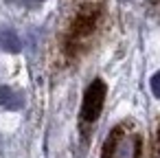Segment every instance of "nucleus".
Wrapping results in <instances>:
<instances>
[{"instance_id": "nucleus-1", "label": "nucleus", "mask_w": 160, "mask_h": 158, "mask_svg": "<svg viewBox=\"0 0 160 158\" xmlns=\"http://www.w3.org/2000/svg\"><path fill=\"white\" fill-rule=\"evenodd\" d=\"M103 16H105V11H103L101 3H86L70 18V22L64 31V38H62V55L68 64L77 62L92 48L97 35L101 33Z\"/></svg>"}, {"instance_id": "nucleus-2", "label": "nucleus", "mask_w": 160, "mask_h": 158, "mask_svg": "<svg viewBox=\"0 0 160 158\" xmlns=\"http://www.w3.org/2000/svg\"><path fill=\"white\" fill-rule=\"evenodd\" d=\"M142 138L132 121H121L105 138L101 158H140Z\"/></svg>"}, {"instance_id": "nucleus-3", "label": "nucleus", "mask_w": 160, "mask_h": 158, "mask_svg": "<svg viewBox=\"0 0 160 158\" xmlns=\"http://www.w3.org/2000/svg\"><path fill=\"white\" fill-rule=\"evenodd\" d=\"M105 92H108V88H105L103 79H92L90 86L86 88L83 103H81V114H79V121H81V127H83V130L90 127V125L99 119V114H101V110H103Z\"/></svg>"}, {"instance_id": "nucleus-4", "label": "nucleus", "mask_w": 160, "mask_h": 158, "mask_svg": "<svg viewBox=\"0 0 160 158\" xmlns=\"http://www.w3.org/2000/svg\"><path fill=\"white\" fill-rule=\"evenodd\" d=\"M0 105H5V108H9V110H18V108L22 105V97H20L16 90L2 86V88H0Z\"/></svg>"}, {"instance_id": "nucleus-5", "label": "nucleus", "mask_w": 160, "mask_h": 158, "mask_svg": "<svg viewBox=\"0 0 160 158\" xmlns=\"http://www.w3.org/2000/svg\"><path fill=\"white\" fill-rule=\"evenodd\" d=\"M0 48H5L9 53H18L20 51V40L13 31H0Z\"/></svg>"}, {"instance_id": "nucleus-6", "label": "nucleus", "mask_w": 160, "mask_h": 158, "mask_svg": "<svg viewBox=\"0 0 160 158\" xmlns=\"http://www.w3.org/2000/svg\"><path fill=\"white\" fill-rule=\"evenodd\" d=\"M151 158H160V121L156 125V136H153V151H151Z\"/></svg>"}, {"instance_id": "nucleus-7", "label": "nucleus", "mask_w": 160, "mask_h": 158, "mask_svg": "<svg viewBox=\"0 0 160 158\" xmlns=\"http://www.w3.org/2000/svg\"><path fill=\"white\" fill-rule=\"evenodd\" d=\"M151 92H153V97H160V73H156L153 77H151Z\"/></svg>"}, {"instance_id": "nucleus-8", "label": "nucleus", "mask_w": 160, "mask_h": 158, "mask_svg": "<svg viewBox=\"0 0 160 158\" xmlns=\"http://www.w3.org/2000/svg\"><path fill=\"white\" fill-rule=\"evenodd\" d=\"M156 7H158V11H160V0H156Z\"/></svg>"}]
</instances>
